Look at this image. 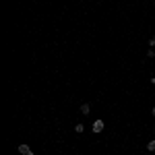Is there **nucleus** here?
<instances>
[{
	"mask_svg": "<svg viewBox=\"0 0 155 155\" xmlns=\"http://www.w3.org/2000/svg\"><path fill=\"white\" fill-rule=\"evenodd\" d=\"M91 130H93V132H101V130H104V120H95Z\"/></svg>",
	"mask_w": 155,
	"mask_h": 155,
	"instance_id": "1",
	"label": "nucleus"
},
{
	"mask_svg": "<svg viewBox=\"0 0 155 155\" xmlns=\"http://www.w3.org/2000/svg\"><path fill=\"white\" fill-rule=\"evenodd\" d=\"M19 153H21V155H35L27 145H19Z\"/></svg>",
	"mask_w": 155,
	"mask_h": 155,
	"instance_id": "2",
	"label": "nucleus"
},
{
	"mask_svg": "<svg viewBox=\"0 0 155 155\" xmlns=\"http://www.w3.org/2000/svg\"><path fill=\"white\" fill-rule=\"evenodd\" d=\"M89 112H91V107H89V104H83V106H81V114H85V116H87Z\"/></svg>",
	"mask_w": 155,
	"mask_h": 155,
	"instance_id": "3",
	"label": "nucleus"
},
{
	"mask_svg": "<svg viewBox=\"0 0 155 155\" xmlns=\"http://www.w3.org/2000/svg\"><path fill=\"white\" fill-rule=\"evenodd\" d=\"M147 149H149V151H155V139H153V141H149V143H147Z\"/></svg>",
	"mask_w": 155,
	"mask_h": 155,
	"instance_id": "4",
	"label": "nucleus"
},
{
	"mask_svg": "<svg viewBox=\"0 0 155 155\" xmlns=\"http://www.w3.org/2000/svg\"><path fill=\"white\" fill-rule=\"evenodd\" d=\"M74 130H77V132H79V134H81V132L85 130V126H83V124H77V126H74Z\"/></svg>",
	"mask_w": 155,
	"mask_h": 155,
	"instance_id": "5",
	"label": "nucleus"
},
{
	"mask_svg": "<svg viewBox=\"0 0 155 155\" xmlns=\"http://www.w3.org/2000/svg\"><path fill=\"white\" fill-rule=\"evenodd\" d=\"M149 46H155V37H151V39H149Z\"/></svg>",
	"mask_w": 155,
	"mask_h": 155,
	"instance_id": "6",
	"label": "nucleus"
},
{
	"mask_svg": "<svg viewBox=\"0 0 155 155\" xmlns=\"http://www.w3.org/2000/svg\"><path fill=\"white\" fill-rule=\"evenodd\" d=\"M151 114H153V116H155V107H153V110H151Z\"/></svg>",
	"mask_w": 155,
	"mask_h": 155,
	"instance_id": "7",
	"label": "nucleus"
},
{
	"mask_svg": "<svg viewBox=\"0 0 155 155\" xmlns=\"http://www.w3.org/2000/svg\"><path fill=\"white\" fill-rule=\"evenodd\" d=\"M151 83H153V85H155V77H153V79H151Z\"/></svg>",
	"mask_w": 155,
	"mask_h": 155,
	"instance_id": "8",
	"label": "nucleus"
}]
</instances>
